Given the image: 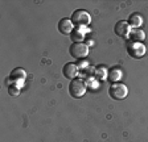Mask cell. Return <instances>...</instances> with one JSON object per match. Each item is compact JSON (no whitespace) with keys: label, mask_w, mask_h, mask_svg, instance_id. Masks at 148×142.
I'll return each mask as SVG.
<instances>
[{"label":"cell","mask_w":148,"mask_h":142,"mask_svg":"<svg viewBox=\"0 0 148 142\" xmlns=\"http://www.w3.org/2000/svg\"><path fill=\"white\" fill-rule=\"evenodd\" d=\"M87 91V86L82 79H73L69 84V95L74 99H81Z\"/></svg>","instance_id":"2"},{"label":"cell","mask_w":148,"mask_h":142,"mask_svg":"<svg viewBox=\"0 0 148 142\" xmlns=\"http://www.w3.org/2000/svg\"><path fill=\"white\" fill-rule=\"evenodd\" d=\"M131 30H132V28L130 26L127 20H120L114 26V33L116 34L118 37H122V38H130Z\"/></svg>","instance_id":"6"},{"label":"cell","mask_w":148,"mask_h":142,"mask_svg":"<svg viewBox=\"0 0 148 142\" xmlns=\"http://www.w3.org/2000/svg\"><path fill=\"white\" fill-rule=\"evenodd\" d=\"M70 20L73 21L75 28H82L85 29L86 26H89L91 24V16L87 11L85 9H77L71 13Z\"/></svg>","instance_id":"1"},{"label":"cell","mask_w":148,"mask_h":142,"mask_svg":"<svg viewBox=\"0 0 148 142\" xmlns=\"http://www.w3.org/2000/svg\"><path fill=\"white\" fill-rule=\"evenodd\" d=\"M123 78V72L120 70V67H111L108 68V76H107V80L112 83H119Z\"/></svg>","instance_id":"10"},{"label":"cell","mask_w":148,"mask_h":142,"mask_svg":"<svg viewBox=\"0 0 148 142\" xmlns=\"http://www.w3.org/2000/svg\"><path fill=\"white\" fill-rule=\"evenodd\" d=\"M8 79L12 82V83H16V84H18V86H23V84L25 83V79H27V72H25L24 68L16 67L11 71Z\"/></svg>","instance_id":"7"},{"label":"cell","mask_w":148,"mask_h":142,"mask_svg":"<svg viewBox=\"0 0 148 142\" xmlns=\"http://www.w3.org/2000/svg\"><path fill=\"white\" fill-rule=\"evenodd\" d=\"M58 30H60V33L61 34H65V36H70L71 34V32L74 30V24H73V21H71L70 19H66V17H64V19H61L58 21Z\"/></svg>","instance_id":"9"},{"label":"cell","mask_w":148,"mask_h":142,"mask_svg":"<svg viewBox=\"0 0 148 142\" xmlns=\"http://www.w3.org/2000/svg\"><path fill=\"white\" fill-rule=\"evenodd\" d=\"M130 38H131V41H135V42H143V41L145 40V33L142 28L132 29L131 34H130Z\"/></svg>","instance_id":"14"},{"label":"cell","mask_w":148,"mask_h":142,"mask_svg":"<svg viewBox=\"0 0 148 142\" xmlns=\"http://www.w3.org/2000/svg\"><path fill=\"white\" fill-rule=\"evenodd\" d=\"M7 88H8V93L11 96H18L21 92V86H18L16 83H11Z\"/></svg>","instance_id":"15"},{"label":"cell","mask_w":148,"mask_h":142,"mask_svg":"<svg viewBox=\"0 0 148 142\" xmlns=\"http://www.w3.org/2000/svg\"><path fill=\"white\" fill-rule=\"evenodd\" d=\"M108 95L112 100H124L128 96V88L123 83H112L108 87Z\"/></svg>","instance_id":"3"},{"label":"cell","mask_w":148,"mask_h":142,"mask_svg":"<svg viewBox=\"0 0 148 142\" xmlns=\"http://www.w3.org/2000/svg\"><path fill=\"white\" fill-rule=\"evenodd\" d=\"M90 51V46L86 45V42H81V43H71V46L69 47V53L73 58L82 61L86 59V57L89 55Z\"/></svg>","instance_id":"4"},{"label":"cell","mask_w":148,"mask_h":142,"mask_svg":"<svg viewBox=\"0 0 148 142\" xmlns=\"http://www.w3.org/2000/svg\"><path fill=\"white\" fill-rule=\"evenodd\" d=\"M79 67L77 66V63H74V62H69V63H66V65L64 66V68H62V74H64V76L66 78V79H70V80H73V79H77L78 75H79Z\"/></svg>","instance_id":"8"},{"label":"cell","mask_w":148,"mask_h":142,"mask_svg":"<svg viewBox=\"0 0 148 142\" xmlns=\"http://www.w3.org/2000/svg\"><path fill=\"white\" fill-rule=\"evenodd\" d=\"M70 38H71V41H73V43H81L85 41L86 34H85L82 28H74V30L71 32V34H70Z\"/></svg>","instance_id":"12"},{"label":"cell","mask_w":148,"mask_h":142,"mask_svg":"<svg viewBox=\"0 0 148 142\" xmlns=\"http://www.w3.org/2000/svg\"><path fill=\"white\" fill-rule=\"evenodd\" d=\"M86 86H87V90H91V91H95L97 88H98V82H97V79L94 76L89 78V79H86Z\"/></svg>","instance_id":"16"},{"label":"cell","mask_w":148,"mask_h":142,"mask_svg":"<svg viewBox=\"0 0 148 142\" xmlns=\"http://www.w3.org/2000/svg\"><path fill=\"white\" fill-rule=\"evenodd\" d=\"M127 53L128 55L134 59H140L145 55L147 47L143 42H135V41H130L127 43Z\"/></svg>","instance_id":"5"},{"label":"cell","mask_w":148,"mask_h":142,"mask_svg":"<svg viewBox=\"0 0 148 142\" xmlns=\"http://www.w3.org/2000/svg\"><path fill=\"white\" fill-rule=\"evenodd\" d=\"M108 76V70L106 66H98L94 70V78L97 80H107Z\"/></svg>","instance_id":"13"},{"label":"cell","mask_w":148,"mask_h":142,"mask_svg":"<svg viewBox=\"0 0 148 142\" xmlns=\"http://www.w3.org/2000/svg\"><path fill=\"white\" fill-rule=\"evenodd\" d=\"M127 22L130 24V26L132 29H140V26L143 25V17L139 12H134L128 16Z\"/></svg>","instance_id":"11"},{"label":"cell","mask_w":148,"mask_h":142,"mask_svg":"<svg viewBox=\"0 0 148 142\" xmlns=\"http://www.w3.org/2000/svg\"><path fill=\"white\" fill-rule=\"evenodd\" d=\"M77 66L79 67V70H85L86 67H89V63H87L86 59H82V61H79L77 63Z\"/></svg>","instance_id":"17"}]
</instances>
